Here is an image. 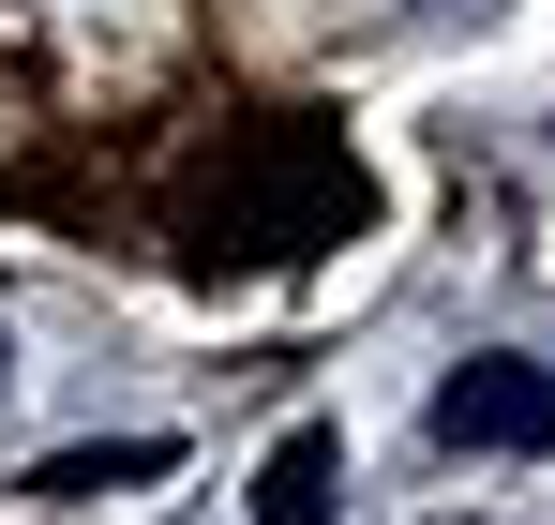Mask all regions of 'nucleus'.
Listing matches in <instances>:
<instances>
[{"mask_svg": "<svg viewBox=\"0 0 555 525\" xmlns=\"http://www.w3.org/2000/svg\"><path fill=\"white\" fill-rule=\"evenodd\" d=\"M421 436L436 450H555V360H451Z\"/></svg>", "mask_w": 555, "mask_h": 525, "instance_id": "nucleus-1", "label": "nucleus"}, {"mask_svg": "<svg viewBox=\"0 0 555 525\" xmlns=\"http://www.w3.org/2000/svg\"><path fill=\"white\" fill-rule=\"evenodd\" d=\"M331 511H346V436L300 421V436L256 465V525H331Z\"/></svg>", "mask_w": 555, "mask_h": 525, "instance_id": "nucleus-2", "label": "nucleus"}, {"mask_svg": "<svg viewBox=\"0 0 555 525\" xmlns=\"http://www.w3.org/2000/svg\"><path fill=\"white\" fill-rule=\"evenodd\" d=\"M181 465V436H76L30 465V496H135V481H166Z\"/></svg>", "mask_w": 555, "mask_h": 525, "instance_id": "nucleus-3", "label": "nucleus"}]
</instances>
